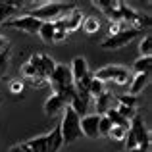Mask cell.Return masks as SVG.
<instances>
[{
  "label": "cell",
  "mask_w": 152,
  "mask_h": 152,
  "mask_svg": "<svg viewBox=\"0 0 152 152\" xmlns=\"http://www.w3.org/2000/svg\"><path fill=\"white\" fill-rule=\"evenodd\" d=\"M75 8H77L75 2H45L41 6L29 10L27 14L31 18L39 19V21H56L58 18H62L64 14L75 10Z\"/></svg>",
  "instance_id": "1"
},
{
  "label": "cell",
  "mask_w": 152,
  "mask_h": 152,
  "mask_svg": "<svg viewBox=\"0 0 152 152\" xmlns=\"http://www.w3.org/2000/svg\"><path fill=\"white\" fill-rule=\"evenodd\" d=\"M62 112H64L62 121L58 123L60 133H62V141H64V145H71L77 139H81V127H79V119L81 118L73 112L71 106H66Z\"/></svg>",
  "instance_id": "2"
},
{
  "label": "cell",
  "mask_w": 152,
  "mask_h": 152,
  "mask_svg": "<svg viewBox=\"0 0 152 152\" xmlns=\"http://www.w3.org/2000/svg\"><path fill=\"white\" fill-rule=\"evenodd\" d=\"M48 83L52 85L54 94H62V96H66L67 91L73 89V79H71L69 67H67L66 64H56V67H54V71H52Z\"/></svg>",
  "instance_id": "3"
},
{
  "label": "cell",
  "mask_w": 152,
  "mask_h": 152,
  "mask_svg": "<svg viewBox=\"0 0 152 152\" xmlns=\"http://www.w3.org/2000/svg\"><path fill=\"white\" fill-rule=\"evenodd\" d=\"M69 71H71V79H73L75 91H87L89 89L93 73L89 71V64H87V60L83 56H75L71 66H69Z\"/></svg>",
  "instance_id": "4"
},
{
  "label": "cell",
  "mask_w": 152,
  "mask_h": 152,
  "mask_svg": "<svg viewBox=\"0 0 152 152\" xmlns=\"http://www.w3.org/2000/svg\"><path fill=\"white\" fill-rule=\"evenodd\" d=\"M93 77H96L98 81H102V83L112 81L119 87H127L131 83V73H129V69L123 67V66H106V67H102V69H98Z\"/></svg>",
  "instance_id": "5"
},
{
  "label": "cell",
  "mask_w": 152,
  "mask_h": 152,
  "mask_svg": "<svg viewBox=\"0 0 152 152\" xmlns=\"http://www.w3.org/2000/svg\"><path fill=\"white\" fill-rule=\"evenodd\" d=\"M137 37H142V31H139V29H125V31H121V33L114 35V37L104 39V41L100 42V48H104V50L123 48V46H127L131 41H135Z\"/></svg>",
  "instance_id": "6"
},
{
  "label": "cell",
  "mask_w": 152,
  "mask_h": 152,
  "mask_svg": "<svg viewBox=\"0 0 152 152\" xmlns=\"http://www.w3.org/2000/svg\"><path fill=\"white\" fill-rule=\"evenodd\" d=\"M27 62L35 67V71H37V75H39V81H42V83L48 81L52 71H54V67H56V62L48 54H33Z\"/></svg>",
  "instance_id": "7"
},
{
  "label": "cell",
  "mask_w": 152,
  "mask_h": 152,
  "mask_svg": "<svg viewBox=\"0 0 152 152\" xmlns=\"http://www.w3.org/2000/svg\"><path fill=\"white\" fill-rule=\"evenodd\" d=\"M41 25H42V21H39V19L31 18L29 14L19 15V18H14V19H8V21H4V27H12V29L25 31V33H29V35L39 33Z\"/></svg>",
  "instance_id": "8"
},
{
  "label": "cell",
  "mask_w": 152,
  "mask_h": 152,
  "mask_svg": "<svg viewBox=\"0 0 152 152\" xmlns=\"http://www.w3.org/2000/svg\"><path fill=\"white\" fill-rule=\"evenodd\" d=\"M129 129H131V133L135 135V139H137V146L150 150V133H148L145 121H142V118L139 114L129 121Z\"/></svg>",
  "instance_id": "9"
},
{
  "label": "cell",
  "mask_w": 152,
  "mask_h": 152,
  "mask_svg": "<svg viewBox=\"0 0 152 152\" xmlns=\"http://www.w3.org/2000/svg\"><path fill=\"white\" fill-rule=\"evenodd\" d=\"M98 10L110 19V23H115V21H121V15H119V2L118 0H96L93 2Z\"/></svg>",
  "instance_id": "10"
},
{
  "label": "cell",
  "mask_w": 152,
  "mask_h": 152,
  "mask_svg": "<svg viewBox=\"0 0 152 152\" xmlns=\"http://www.w3.org/2000/svg\"><path fill=\"white\" fill-rule=\"evenodd\" d=\"M98 118L96 114H87L79 119V127H81V135L89 139H96L98 137Z\"/></svg>",
  "instance_id": "11"
},
{
  "label": "cell",
  "mask_w": 152,
  "mask_h": 152,
  "mask_svg": "<svg viewBox=\"0 0 152 152\" xmlns=\"http://www.w3.org/2000/svg\"><path fill=\"white\" fill-rule=\"evenodd\" d=\"M66 106H67L66 96H62V94H54V93H52L50 96L46 98V102H45V114H46V115H56L58 112H62Z\"/></svg>",
  "instance_id": "12"
},
{
  "label": "cell",
  "mask_w": 152,
  "mask_h": 152,
  "mask_svg": "<svg viewBox=\"0 0 152 152\" xmlns=\"http://www.w3.org/2000/svg\"><path fill=\"white\" fill-rule=\"evenodd\" d=\"M62 19H64V25H66V31L67 33H73V31H77L79 27H81L83 14L79 10H71V12H67V14H64Z\"/></svg>",
  "instance_id": "13"
},
{
  "label": "cell",
  "mask_w": 152,
  "mask_h": 152,
  "mask_svg": "<svg viewBox=\"0 0 152 152\" xmlns=\"http://www.w3.org/2000/svg\"><path fill=\"white\" fill-rule=\"evenodd\" d=\"M148 77L150 73H135V77H131V83L127 87V94H131V96H137L139 93H142V89L146 87V83H148Z\"/></svg>",
  "instance_id": "14"
},
{
  "label": "cell",
  "mask_w": 152,
  "mask_h": 152,
  "mask_svg": "<svg viewBox=\"0 0 152 152\" xmlns=\"http://www.w3.org/2000/svg\"><path fill=\"white\" fill-rule=\"evenodd\" d=\"M64 146L62 133H60V125H56L52 129V133L46 135V152H60Z\"/></svg>",
  "instance_id": "15"
},
{
  "label": "cell",
  "mask_w": 152,
  "mask_h": 152,
  "mask_svg": "<svg viewBox=\"0 0 152 152\" xmlns=\"http://www.w3.org/2000/svg\"><path fill=\"white\" fill-rule=\"evenodd\" d=\"M112 98H114V94L110 93V91H104L100 96L94 98V106H96V115H104L108 110L112 108Z\"/></svg>",
  "instance_id": "16"
},
{
  "label": "cell",
  "mask_w": 152,
  "mask_h": 152,
  "mask_svg": "<svg viewBox=\"0 0 152 152\" xmlns=\"http://www.w3.org/2000/svg\"><path fill=\"white\" fill-rule=\"evenodd\" d=\"M83 31L89 35H94L98 29H100V19L96 18V15H87V18H83V23H81Z\"/></svg>",
  "instance_id": "17"
},
{
  "label": "cell",
  "mask_w": 152,
  "mask_h": 152,
  "mask_svg": "<svg viewBox=\"0 0 152 152\" xmlns=\"http://www.w3.org/2000/svg\"><path fill=\"white\" fill-rule=\"evenodd\" d=\"M18 8H21L19 2H2L0 0V25H4V21H8V15L15 12Z\"/></svg>",
  "instance_id": "18"
},
{
  "label": "cell",
  "mask_w": 152,
  "mask_h": 152,
  "mask_svg": "<svg viewBox=\"0 0 152 152\" xmlns=\"http://www.w3.org/2000/svg\"><path fill=\"white\" fill-rule=\"evenodd\" d=\"M54 23L52 21H42V25H41V29H39V37L42 39V41L46 42V45H50L52 42V39H54Z\"/></svg>",
  "instance_id": "19"
},
{
  "label": "cell",
  "mask_w": 152,
  "mask_h": 152,
  "mask_svg": "<svg viewBox=\"0 0 152 152\" xmlns=\"http://www.w3.org/2000/svg\"><path fill=\"white\" fill-rule=\"evenodd\" d=\"M25 146H27L31 152H46V135H41V137L29 139V141L25 142Z\"/></svg>",
  "instance_id": "20"
},
{
  "label": "cell",
  "mask_w": 152,
  "mask_h": 152,
  "mask_svg": "<svg viewBox=\"0 0 152 152\" xmlns=\"http://www.w3.org/2000/svg\"><path fill=\"white\" fill-rule=\"evenodd\" d=\"M106 91V83H102V81H98L96 77H93L91 79V83H89V89H87V93H89V96L91 98H96V96H100V94Z\"/></svg>",
  "instance_id": "21"
},
{
  "label": "cell",
  "mask_w": 152,
  "mask_h": 152,
  "mask_svg": "<svg viewBox=\"0 0 152 152\" xmlns=\"http://www.w3.org/2000/svg\"><path fill=\"white\" fill-rule=\"evenodd\" d=\"M150 67H152V58H139L133 62L135 73H150Z\"/></svg>",
  "instance_id": "22"
},
{
  "label": "cell",
  "mask_w": 152,
  "mask_h": 152,
  "mask_svg": "<svg viewBox=\"0 0 152 152\" xmlns=\"http://www.w3.org/2000/svg\"><path fill=\"white\" fill-rule=\"evenodd\" d=\"M139 52H141V58H150L152 56V37L150 35H145L139 45Z\"/></svg>",
  "instance_id": "23"
},
{
  "label": "cell",
  "mask_w": 152,
  "mask_h": 152,
  "mask_svg": "<svg viewBox=\"0 0 152 152\" xmlns=\"http://www.w3.org/2000/svg\"><path fill=\"white\" fill-rule=\"evenodd\" d=\"M110 129H112L110 119H108L106 115H100V118H98V137H108Z\"/></svg>",
  "instance_id": "24"
},
{
  "label": "cell",
  "mask_w": 152,
  "mask_h": 152,
  "mask_svg": "<svg viewBox=\"0 0 152 152\" xmlns=\"http://www.w3.org/2000/svg\"><path fill=\"white\" fill-rule=\"evenodd\" d=\"M125 133H127V129H123V127H118V125H112V129H110V133H108V137H110L112 141H119V142H121L123 139H125Z\"/></svg>",
  "instance_id": "25"
},
{
  "label": "cell",
  "mask_w": 152,
  "mask_h": 152,
  "mask_svg": "<svg viewBox=\"0 0 152 152\" xmlns=\"http://www.w3.org/2000/svg\"><path fill=\"white\" fill-rule=\"evenodd\" d=\"M10 91L14 94H21L25 91V81L23 79H12L10 81Z\"/></svg>",
  "instance_id": "26"
},
{
  "label": "cell",
  "mask_w": 152,
  "mask_h": 152,
  "mask_svg": "<svg viewBox=\"0 0 152 152\" xmlns=\"http://www.w3.org/2000/svg\"><path fill=\"white\" fill-rule=\"evenodd\" d=\"M8 64H10V54H8V50L0 52V77H4V75H6Z\"/></svg>",
  "instance_id": "27"
},
{
  "label": "cell",
  "mask_w": 152,
  "mask_h": 152,
  "mask_svg": "<svg viewBox=\"0 0 152 152\" xmlns=\"http://www.w3.org/2000/svg\"><path fill=\"white\" fill-rule=\"evenodd\" d=\"M118 104H123V106H131V108H137V98L131 96V94H119L118 96Z\"/></svg>",
  "instance_id": "28"
},
{
  "label": "cell",
  "mask_w": 152,
  "mask_h": 152,
  "mask_svg": "<svg viewBox=\"0 0 152 152\" xmlns=\"http://www.w3.org/2000/svg\"><path fill=\"white\" fill-rule=\"evenodd\" d=\"M125 29H129V27H127V25H125L123 21H115V23H110V37H114V35L121 33V31H125Z\"/></svg>",
  "instance_id": "29"
},
{
  "label": "cell",
  "mask_w": 152,
  "mask_h": 152,
  "mask_svg": "<svg viewBox=\"0 0 152 152\" xmlns=\"http://www.w3.org/2000/svg\"><path fill=\"white\" fill-rule=\"evenodd\" d=\"M123 142H125V148H127V150H131V148H135V146H137V139H135V135L131 133V129H127Z\"/></svg>",
  "instance_id": "30"
},
{
  "label": "cell",
  "mask_w": 152,
  "mask_h": 152,
  "mask_svg": "<svg viewBox=\"0 0 152 152\" xmlns=\"http://www.w3.org/2000/svg\"><path fill=\"white\" fill-rule=\"evenodd\" d=\"M67 31H64V29H56L54 31V39H52V42H58V41H64V39H67Z\"/></svg>",
  "instance_id": "31"
},
{
  "label": "cell",
  "mask_w": 152,
  "mask_h": 152,
  "mask_svg": "<svg viewBox=\"0 0 152 152\" xmlns=\"http://www.w3.org/2000/svg\"><path fill=\"white\" fill-rule=\"evenodd\" d=\"M4 50H8V39L0 35V52H4Z\"/></svg>",
  "instance_id": "32"
},
{
  "label": "cell",
  "mask_w": 152,
  "mask_h": 152,
  "mask_svg": "<svg viewBox=\"0 0 152 152\" xmlns=\"http://www.w3.org/2000/svg\"><path fill=\"white\" fill-rule=\"evenodd\" d=\"M10 152H25V145H23V142H21V145H14Z\"/></svg>",
  "instance_id": "33"
},
{
  "label": "cell",
  "mask_w": 152,
  "mask_h": 152,
  "mask_svg": "<svg viewBox=\"0 0 152 152\" xmlns=\"http://www.w3.org/2000/svg\"><path fill=\"white\" fill-rule=\"evenodd\" d=\"M127 152H150V150H146V148H141V146H135V148H131V150H127Z\"/></svg>",
  "instance_id": "34"
},
{
  "label": "cell",
  "mask_w": 152,
  "mask_h": 152,
  "mask_svg": "<svg viewBox=\"0 0 152 152\" xmlns=\"http://www.w3.org/2000/svg\"><path fill=\"white\" fill-rule=\"evenodd\" d=\"M23 145H25V142H23ZM25 152H31V150H29V148H27V146H25Z\"/></svg>",
  "instance_id": "35"
},
{
  "label": "cell",
  "mask_w": 152,
  "mask_h": 152,
  "mask_svg": "<svg viewBox=\"0 0 152 152\" xmlns=\"http://www.w3.org/2000/svg\"><path fill=\"white\" fill-rule=\"evenodd\" d=\"M0 104H2V98H0Z\"/></svg>",
  "instance_id": "36"
},
{
  "label": "cell",
  "mask_w": 152,
  "mask_h": 152,
  "mask_svg": "<svg viewBox=\"0 0 152 152\" xmlns=\"http://www.w3.org/2000/svg\"><path fill=\"white\" fill-rule=\"evenodd\" d=\"M0 79H2V77H0Z\"/></svg>",
  "instance_id": "37"
}]
</instances>
